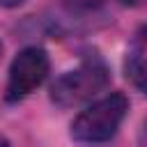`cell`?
<instances>
[{
  "label": "cell",
  "mask_w": 147,
  "mask_h": 147,
  "mask_svg": "<svg viewBox=\"0 0 147 147\" xmlns=\"http://www.w3.org/2000/svg\"><path fill=\"white\" fill-rule=\"evenodd\" d=\"M103 0H67V5L71 7V9H94V7H99Z\"/></svg>",
  "instance_id": "5b68a950"
},
{
  "label": "cell",
  "mask_w": 147,
  "mask_h": 147,
  "mask_svg": "<svg viewBox=\"0 0 147 147\" xmlns=\"http://www.w3.org/2000/svg\"><path fill=\"white\" fill-rule=\"evenodd\" d=\"M48 55L44 48L28 46L23 48L11 67H9V80H7V101H18L34 92L48 76Z\"/></svg>",
  "instance_id": "3957f363"
},
{
  "label": "cell",
  "mask_w": 147,
  "mask_h": 147,
  "mask_svg": "<svg viewBox=\"0 0 147 147\" xmlns=\"http://www.w3.org/2000/svg\"><path fill=\"white\" fill-rule=\"evenodd\" d=\"M108 80H110V74L103 60L96 55H90L74 71H67L51 85V99L60 108H71L99 94L108 85Z\"/></svg>",
  "instance_id": "7a4b0ae2"
},
{
  "label": "cell",
  "mask_w": 147,
  "mask_h": 147,
  "mask_svg": "<svg viewBox=\"0 0 147 147\" xmlns=\"http://www.w3.org/2000/svg\"><path fill=\"white\" fill-rule=\"evenodd\" d=\"M126 76L133 80V85L142 94H147V60L145 57H138V55L131 57L126 64Z\"/></svg>",
  "instance_id": "277c9868"
},
{
  "label": "cell",
  "mask_w": 147,
  "mask_h": 147,
  "mask_svg": "<svg viewBox=\"0 0 147 147\" xmlns=\"http://www.w3.org/2000/svg\"><path fill=\"white\" fill-rule=\"evenodd\" d=\"M25 0H0V5L2 7H18V5H23Z\"/></svg>",
  "instance_id": "8992f818"
},
{
  "label": "cell",
  "mask_w": 147,
  "mask_h": 147,
  "mask_svg": "<svg viewBox=\"0 0 147 147\" xmlns=\"http://www.w3.org/2000/svg\"><path fill=\"white\" fill-rule=\"evenodd\" d=\"M0 51H2V46H0Z\"/></svg>",
  "instance_id": "52a82bcc"
},
{
  "label": "cell",
  "mask_w": 147,
  "mask_h": 147,
  "mask_svg": "<svg viewBox=\"0 0 147 147\" xmlns=\"http://www.w3.org/2000/svg\"><path fill=\"white\" fill-rule=\"evenodd\" d=\"M126 110H129V99L122 92H113L87 106L71 122V138L87 145L106 142L117 133L122 119L126 117Z\"/></svg>",
  "instance_id": "6da1fadb"
}]
</instances>
